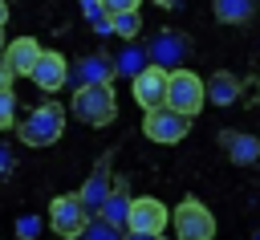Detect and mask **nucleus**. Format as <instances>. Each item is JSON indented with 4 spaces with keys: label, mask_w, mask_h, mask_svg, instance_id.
I'll return each instance as SVG.
<instances>
[{
    "label": "nucleus",
    "mask_w": 260,
    "mask_h": 240,
    "mask_svg": "<svg viewBox=\"0 0 260 240\" xmlns=\"http://www.w3.org/2000/svg\"><path fill=\"white\" fill-rule=\"evenodd\" d=\"M69 106H73L77 122H85V126H110L118 118V98L110 85H77Z\"/></svg>",
    "instance_id": "obj_1"
},
{
    "label": "nucleus",
    "mask_w": 260,
    "mask_h": 240,
    "mask_svg": "<svg viewBox=\"0 0 260 240\" xmlns=\"http://www.w3.org/2000/svg\"><path fill=\"white\" fill-rule=\"evenodd\" d=\"M154 4H158V8H175L179 0H154Z\"/></svg>",
    "instance_id": "obj_26"
},
{
    "label": "nucleus",
    "mask_w": 260,
    "mask_h": 240,
    "mask_svg": "<svg viewBox=\"0 0 260 240\" xmlns=\"http://www.w3.org/2000/svg\"><path fill=\"white\" fill-rule=\"evenodd\" d=\"M114 73H118V61H114V57L89 53V57H81V65H77L73 77H77V85H110Z\"/></svg>",
    "instance_id": "obj_14"
},
{
    "label": "nucleus",
    "mask_w": 260,
    "mask_h": 240,
    "mask_svg": "<svg viewBox=\"0 0 260 240\" xmlns=\"http://www.w3.org/2000/svg\"><path fill=\"white\" fill-rule=\"evenodd\" d=\"M16 134H20L24 146H53V142H61V134H65V110H61L57 102H45V106H37V110L16 126Z\"/></svg>",
    "instance_id": "obj_2"
},
{
    "label": "nucleus",
    "mask_w": 260,
    "mask_h": 240,
    "mask_svg": "<svg viewBox=\"0 0 260 240\" xmlns=\"http://www.w3.org/2000/svg\"><path fill=\"white\" fill-rule=\"evenodd\" d=\"M110 24H114V33H118L122 41H134V37L142 33V16H138V12H118V16H110Z\"/></svg>",
    "instance_id": "obj_20"
},
{
    "label": "nucleus",
    "mask_w": 260,
    "mask_h": 240,
    "mask_svg": "<svg viewBox=\"0 0 260 240\" xmlns=\"http://www.w3.org/2000/svg\"><path fill=\"white\" fill-rule=\"evenodd\" d=\"M146 53H150V65H162V69L171 73V69H183V61H187V53H191V41H187L179 28H158V33L150 37Z\"/></svg>",
    "instance_id": "obj_8"
},
{
    "label": "nucleus",
    "mask_w": 260,
    "mask_h": 240,
    "mask_svg": "<svg viewBox=\"0 0 260 240\" xmlns=\"http://www.w3.org/2000/svg\"><path fill=\"white\" fill-rule=\"evenodd\" d=\"M89 220H93V212L85 207L81 191H73V195H57V199L49 203V228H53L61 240L81 236V232L89 228Z\"/></svg>",
    "instance_id": "obj_4"
},
{
    "label": "nucleus",
    "mask_w": 260,
    "mask_h": 240,
    "mask_svg": "<svg viewBox=\"0 0 260 240\" xmlns=\"http://www.w3.org/2000/svg\"><path fill=\"white\" fill-rule=\"evenodd\" d=\"M167 106L195 118L207 106V81L195 69H171V85H167Z\"/></svg>",
    "instance_id": "obj_3"
},
{
    "label": "nucleus",
    "mask_w": 260,
    "mask_h": 240,
    "mask_svg": "<svg viewBox=\"0 0 260 240\" xmlns=\"http://www.w3.org/2000/svg\"><path fill=\"white\" fill-rule=\"evenodd\" d=\"M32 81H37V89L57 94V89L69 81V61H65L57 49H45L41 61H37V69H32Z\"/></svg>",
    "instance_id": "obj_11"
},
{
    "label": "nucleus",
    "mask_w": 260,
    "mask_h": 240,
    "mask_svg": "<svg viewBox=\"0 0 260 240\" xmlns=\"http://www.w3.org/2000/svg\"><path fill=\"white\" fill-rule=\"evenodd\" d=\"M126 240H158V236H150V232H126Z\"/></svg>",
    "instance_id": "obj_25"
},
{
    "label": "nucleus",
    "mask_w": 260,
    "mask_h": 240,
    "mask_svg": "<svg viewBox=\"0 0 260 240\" xmlns=\"http://www.w3.org/2000/svg\"><path fill=\"white\" fill-rule=\"evenodd\" d=\"M171 228L179 240H211L215 236V216L207 212V203L199 199H183L171 216Z\"/></svg>",
    "instance_id": "obj_6"
},
{
    "label": "nucleus",
    "mask_w": 260,
    "mask_h": 240,
    "mask_svg": "<svg viewBox=\"0 0 260 240\" xmlns=\"http://www.w3.org/2000/svg\"><path fill=\"white\" fill-rule=\"evenodd\" d=\"M252 240H260V228H256V232H252Z\"/></svg>",
    "instance_id": "obj_27"
},
{
    "label": "nucleus",
    "mask_w": 260,
    "mask_h": 240,
    "mask_svg": "<svg viewBox=\"0 0 260 240\" xmlns=\"http://www.w3.org/2000/svg\"><path fill=\"white\" fill-rule=\"evenodd\" d=\"M219 146H223V155H228L236 167H252V163L260 159V138L248 134V130H223V134H219Z\"/></svg>",
    "instance_id": "obj_12"
},
{
    "label": "nucleus",
    "mask_w": 260,
    "mask_h": 240,
    "mask_svg": "<svg viewBox=\"0 0 260 240\" xmlns=\"http://www.w3.org/2000/svg\"><path fill=\"white\" fill-rule=\"evenodd\" d=\"M41 41L32 37V33H24V37H16V41H8L4 45V65H0V81H16V77H32V69H37V61H41Z\"/></svg>",
    "instance_id": "obj_5"
},
{
    "label": "nucleus",
    "mask_w": 260,
    "mask_h": 240,
    "mask_svg": "<svg viewBox=\"0 0 260 240\" xmlns=\"http://www.w3.org/2000/svg\"><path fill=\"white\" fill-rule=\"evenodd\" d=\"M102 4H106V12H110V16H118V12H138V4H142V0H102Z\"/></svg>",
    "instance_id": "obj_24"
},
{
    "label": "nucleus",
    "mask_w": 260,
    "mask_h": 240,
    "mask_svg": "<svg viewBox=\"0 0 260 240\" xmlns=\"http://www.w3.org/2000/svg\"><path fill=\"white\" fill-rule=\"evenodd\" d=\"M114 61H118V73H126V77H138V73L150 65V53H146V49H138L134 41H126V49H122Z\"/></svg>",
    "instance_id": "obj_18"
},
{
    "label": "nucleus",
    "mask_w": 260,
    "mask_h": 240,
    "mask_svg": "<svg viewBox=\"0 0 260 240\" xmlns=\"http://www.w3.org/2000/svg\"><path fill=\"white\" fill-rule=\"evenodd\" d=\"M73 240H85V236H73Z\"/></svg>",
    "instance_id": "obj_28"
},
{
    "label": "nucleus",
    "mask_w": 260,
    "mask_h": 240,
    "mask_svg": "<svg viewBox=\"0 0 260 240\" xmlns=\"http://www.w3.org/2000/svg\"><path fill=\"white\" fill-rule=\"evenodd\" d=\"M171 216H175V212H167L162 199H154V195H138L134 207H130V228H126V232H150V236H162V228L171 224Z\"/></svg>",
    "instance_id": "obj_10"
},
{
    "label": "nucleus",
    "mask_w": 260,
    "mask_h": 240,
    "mask_svg": "<svg viewBox=\"0 0 260 240\" xmlns=\"http://www.w3.org/2000/svg\"><path fill=\"white\" fill-rule=\"evenodd\" d=\"M187 130H191V118L179 114V110H171V106H154V110H146V118H142V134H146L150 142H162V146L183 142Z\"/></svg>",
    "instance_id": "obj_7"
},
{
    "label": "nucleus",
    "mask_w": 260,
    "mask_h": 240,
    "mask_svg": "<svg viewBox=\"0 0 260 240\" xmlns=\"http://www.w3.org/2000/svg\"><path fill=\"white\" fill-rule=\"evenodd\" d=\"M0 126L4 130L16 126V94H12V81H0Z\"/></svg>",
    "instance_id": "obj_21"
},
{
    "label": "nucleus",
    "mask_w": 260,
    "mask_h": 240,
    "mask_svg": "<svg viewBox=\"0 0 260 240\" xmlns=\"http://www.w3.org/2000/svg\"><path fill=\"white\" fill-rule=\"evenodd\" d=\"M81 236H85V240H126V228L110 224L106 216H93V220H89V228H85Z\"/></svg>",
    "instance_id": "obj_19"
},
{
    "label": "nucleus",
    "mask_w": 260,
    "mask_h": 240,
    "mask_svg": "<svg viewBox=\"0 0 260 240\" xmlns=\"http://www.w3.org/2000/svg\"><path fill=\"white\" fill-rule=\"evenodd\" d=\"M81 12H85V20H89V24L110 20V12H106V4H102V0H81Z\"/></svg>",
    "instance_id": "obj_22"
},
{
    "label": "nucleus",
    "mask_w": 260,
    "mask_h": 240,
    "mask_svg": "<svg viewBox=\"0 0 260 240\" xmlns=\"http://www.w3.org/2000/svg\"><path fill=\"white\" fill-rule=\"evenodd\" d=\"M37 232H41V220L37 216H20L16 220V236L20 240H37Z\"/></svg>",
    "instance_id": "obj_23"
},
{
    "label": "nucleus",
    "mask_w": 260,
    "mask_h": 240,
    "mask_svg": "<svg viewBox=\"0 0 260 240\" xmlns=\"http://www.w3.org/2000/svg\"><path fill=\"white\" fill-rule=\"evenodd\" d=\"M130 207H134V199H130V191H126V179H118V183H114V195L106 199V207H102L98 216H106V220L118 224V228H130Z\"/></svg>",
    "instance_id": "obj_16"
},
{
    "label": "nucleus",
    "mask_w": 260,
    "mask_h": 240,
    "mask_svg": "<svg viewBox=\"0 0 260 240\" xmlns=\"http://www.w3.org/2000/svg\"><path fill=\"white\" fill-rule=\"evenodd\" d=\"M236 98H240V77L228 73V69H215V73L207 77V102H215V106H232Z\"/></svg>",
    "instance_id": "obj_15"
},
{
    "label": "nucleus",
    "mask_w": 260,
    "mask_h": 240,
    "mask_svg": "<svg viewBox=\"0 0 260 240\" xmlns=\"http://www.w3.org/2000/svg\"><path fill=\"white\" fill-rule=\"evenodd\" d=\"M167 85H171V73L162 65H146L138 77H130V98L142 110H154V106H167Z\"/></svg>",
    "instance_id": "obj_9"
},
{
    "label": "nucleus",
    "mask_w": 260,
    "mask_h": 240,
    "mask_svg": "<svg viewBox=\"0 0 260 240\" xmlns=\"http://www.w3.org/2000/svg\"><path fill=\"white\" fill-rule=\"evenodd\" d=\"M114 183H118V179H110V167H106V159H102V163L93 167V175L81 183V199H85V207H89L93 216H98V212L106 207V199L114 195Z\"/></svg>",
    "instance_id": "obj_13"
},
{
    "label": "nucleus",
    "mask_w": 260,
    "mask_h": 240,
    "mask_svg": "<svg viewBox=\"0 0 260 240\" xmlns=\"http://www.w3.org/2000/svg\"><path fill=\"white\" fill-rule=\"evenodd\" d=\"M211 12L219 24H248L256 16V0H211Z\"/></svg>",
    "instance_id": "obj_17"
}]
</instances>
